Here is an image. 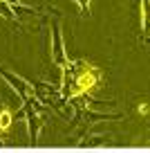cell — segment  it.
<instances>
[{
  "label": "cell",
  "instance_id": "cell-7",
  "mask_svg": "<svg viewBox=\"0 0 150 153\" xmlns=\"http://www.w3.org/2000/svg\"><path fill=\"white\" fill-rule=\"evenodd\" d=\"M137 110H139V115H146V113H148V104H139V108H137Z\"/></svg>",
  "mask_w": 150,
  "mask_h": 153
},
{
  "label": "cell",
  "instance_id": "cell-1",
  "mask_svg": "<svg viewBox=\"0 0 150 153\" xmlns=\"http://www.w3.org/2000/svg\"><path fill=\"white\" fill-rule=\"evenodd\" d=\"M101 79H103L101 68L92 65V63L83 61V59H70V61L61 68L63 99L72 101V99H76V97L90 95L92 90L99 88Z\"/></svg>",
  "mask_w": 150,
  "mask_h": 153
},
{
  "label": "cell",
  "instance_id": "cell-6",
  "mask_svg": "<svg viewBox=\"0 0 150 153\" xmlns=\"http://www.w3.org/2000/svg\"><path fill=\"white\" fill-rule=\"evenodd\" d=\"M76 7H79L81 16H90L92 14V0H72Z\"/></svg>",
  "mask_w": 150,
  "mask_h": 153
},
{
  "label": "cell",
  "instance_id": "cell-5",
  "mask_svg": "<svg viewBox=\"0 0 150 153\" xmlns=\"http://www.w3.org/2000/svg\"><path fill=\"white\" fill-rule=\"evenodd\" d=\"M11 122H14V113H11L7 106L0 108V135H5L11 128Z\"/></svg>",
  "mask_w": 150,
  "mask_h": 153
},
{
  "label": "cell",
  "instance_id": "cell-2",
  "mask_svg": "<svg viewBox=\"0 0 150 153\" xmlns=\"http://www.w3.org/2000/svg\"><path fill=\"white\" fill-rule=\"evenodd\" d=\"M49 59H52L54 65L63 68L70 56H67V50H65V41H63V25L61 18L52 20L49 23Z\"/></svg>",
  "mask_w": 150,
  "mask_h": 153
},
{
  "label": "cell",
  "instance_id": "cell-8",
  "mask_svg": "<svg viewBox=\"0 0 150 153\" xmlns=\"http://www.w3.org/2000/svg\"><path fill=\"white\" fill-rule=\"evenodd\" d=\"M7 5H11V7H16V5H20V0H5Z\"/></svg>",
  "mask_w": 150,
  "mask_h": 153
},
{
  "label": "cell",
  "instance_id": "cell-4",
  "mask_svg": "<svg viewBox=\"0 0 150 153\" xmlns=\"http://www.w3.org/2000/svg\"><path fill=\"white\" fill-rule=\"evenodd\" d=\"M25 117H27V131H29V142H36L40 133V115H38V101L36 97L25 99Z\"/></svg>",
  "mask_w": 150,
  "mask_h": 153
},
{
  "label": "cell",
  "instance_id": "cell-3",
  "mask_svg": "<svg viewBox=\"0 0 150 153\" xmlns=\"http://www.w3.org/2000/svg\"><path fill=\"white\" fill-rule=\"evenodd\" d=\"M0 76L5 79L7 86H11V90H14L23 101L29 99V97H36V88H34L32 83L25 79V76L16 74V72H11V70H7L5 65H0Z\"/></svg>",
  "mask_w": 150,
  "mask_h": 153
}]
</instances>
